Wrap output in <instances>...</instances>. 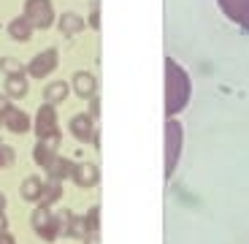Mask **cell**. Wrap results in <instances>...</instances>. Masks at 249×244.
Masks as SVG:
<instances>
[{"label":"cell","instance_id":"11","mask_svg":"<svg viewBox=\"0 0 249 244\" xmlns=\"http://www.w3.org/2000/svg\"><path fill=\"white\" fill-rule=\"evenodd\" d=\"M71 87H73V93L81 95V98H92V95H98V79H95L92 74H87V71H79V74H73V79H71Z\"/></svg>","mask_w":249,"mask_h":244},{"label":"cell","instance_id":"1","mask_svg":"<svg viewBox=\"0 0 249 244\" xmlns=\"http://www.w3.org/2000/svg\"><path fill=\"white\" fill-rule=\"evenodd\" d=\"M190 95H193V84H190L187 71L174 57H168L165 60V114H168V119L187 106Z\"/></svg>","mask_w":249,"mask_h":244},{"label":"cell","instance_id":"26","mask_svg":"<svg viewBox=\"0 0 249 244\" xmlns=\"http://www.w3.org/2000/svg\"><path fill=\"white\" fill-rule=\"evenodd\" d=\"M8 106H11V98H8L6 93H0V117L8 112Z\"/></svg>","mask_w":249,"mask_h":244},{"label":"cell","instance_id":"8","mask_svg":"<svg viewBox=\"0 0 249 244\" xmlns=\"http://www.w3.org/2000/svg\"><path fill=\"white\" fill-rule=\"evenodd\" d=\"M217 3L236 25L249 27V0H217Z\"/></svg>","mask_w":249,"mask_h":244},{"label":"cell","instance_id":"22","mask_svg":"<svg viewBox=\"0 0 249 244\" xmlns=\"http://www.w3.org/2000/svg\"><path fill=\"white\" fill-rule=\"evenodd\" d=\"M14 160H17V155H14V147L0 144V166H3V169H6V166H14Z\"/></svg>","mask_w":249,"mask_h":244},{"label":"cell","instance_id":"12","mask_svg":"<svg viewBox=\"0 0 249 244\" xmlns=\"http://www.w3.org/2000/svg\"><path fill=\"white\" fill-rule=\"evenodd\" d=\"M73 169H76V163L73 160H68V157H60L57 155L54 160L46 166V174L52 176V179H68V176H73Z\"/></svg>","mask_w":249,"mask_h":244},{"label":"cell","instance_id":"19","mask_svg":"<svg viewBox=\"0 0 249 244\" xmlns=\"http://www.w3.org/2000/svg\"><path fill=\"white\" fill-rule=\"evenodd\" d=\"M33 157H36L38 166H44V169H46V166H49V163L57 157V152H54V150H49V147H44L41 141H38L36 150H33Z\"/></svg>","mask_w":249,"mask_h":244},{"label":"cell","instance_id":"9","mask_svg":"<svg viewBox=\"0 0 249 244\" xmlns=\"http://www.w3.org/2000/svg\"><path fill=\"white\" fill-rule=\"evenodd\" d=\"M0 122H3V128L11 131V133H27L30 131V117L17 106H8V112L0 117Z\"/></svg>","mask_w":249,"mask_h":244},{"label":"cell","instance_id":"25","mask_svg":"<svg viewBox=\"0 0 249 244\" xmlns=\"http://www.w3.org/2000/svg\"><path fill=\"white\" fill-rule=\"evenodd\" d=\"M87 25H89V27H95V30L100 27V11H98V3H92V14H89Z\"/></svg>","mask_w":249,"mask_h":244},{"label":"cell","instance_id":"7","mask_svg":"<svg viewBox=\"0 0 249 244\" xmlns=\"http://www.w3.org/2000/svg\"><path fill=\"white\" fill-rule=\"evenodd\" d=\"M33 125H36L38 138H44V136H49V133H54V131H57V109L44 100V106L38 109L36 122H33Z\"/></svg>","mask_w":249,"mask_h":244},{"label":"cell","instance_id":"20","mask_svg":"<svg viewBox=\"0 0 249 244\" xmlns=\"http://www.w3.org/2000/svg\"><path fill=\"white\" fill-rule=\"evenodd\" d=\"M0 71H3L6 76H17V74L25 71V65L19 63L17 57H0Z\"/></svg>","mask_w":249,"mask_h":244},{"label":"cell","instance_id":"29","mask_svg":"<svg viewBox=\"0 0 249 244\" xmlns=\"http://www.w3.org/2000/svg\"><path fill=\"white\" fill-rule=\"evenodd\" d=\"M0 231H8V217L0 212Z\"/></svg>","mask_w":249,"mask_h":244},{"label":"cell","instance_id":"15","mask_svg":"<svg viewBox=\"0 0 249 244\" xmlns=\"http://www.w3.org/2000/svg\"><path fill=\"white\" fill-rule=\"evenodd\" d=\"M33 30H36V27H33L30 22H27V19H25V14L8 22V36H11L14 41H30Z\"/></svg>","mask_w":249,"mask_h":244},{"label":"cell","instance_id":"18","mask_svg":"<svg viewBox=\"0 0 249 244\" xmlns=\"http://www.w3.org/2000/svg\"><path fill=\"white\" fill-rule=\"evenodd\" d=\"M41 190H44V179H38V176H27V179L22 182L19 193H22V198H25V201H41Z\"/></svg>","mask_w":249,"mask_h":244},{"label":"cell","instance_id":"6","mask_svg":"<svg viewBox=\"0 0 249 244\" xmlns=\"http://www.w3.org/2000/svg\"><path fill=\"white\" fill-rule=\"evenodd\" d=\"M68 128L79 141L98 147V128H95V119L89 117V114H76V117H71Z\"/></svg>","mask_w":249,"mask_h":244},{"label":"cell","instance_id":"13","mask_svg":"<svg viewBox=\"0 0 249 244\" xmlns=\"http://www.w3.org/2000/svg\"><path fill=\"white\" fill-rule=\"evenodd\" d=\"M57 27H60L62 36H76V33H81L84 27H87V19H81L79 14L68 11V14H62V17H60Z\"/></svg>","mask_w":249,"mask_h":244},{"label":"cell","instance_id":"17","mask_svg":"<svg viewBox=\"0 0 249 244\" xmlns=\"http://www.w3.org/2000/svg\"><path fill=\"white\" fill-rule=\"evenodd\" d=\"M6 95L8 98H25L27 95V76L25 74L6 76Z\"/></svg>","mask_w":249,"mask_h":244},{"label":"cell","instance_id":"5","mask_svg":"<svg viewBox=\"0 0 249 244\" xmlns=\"http://www.w3.org/2000/svg\"><path fill=\"white\" fill-rule=\"evenodd\" d=\"M57 63H60V55H57V49H44V52H38L30 63L25 65V71L33 76V79H46V76H49L52 71L57 68Z\"/></svg>","mask_w":249,"mask_h":244},{"label":"cell","instance_id":"2","mask_svg":"<svg viewBox=\"0 0 249 244\" xmlns=\"http://www.w3.org/2000/svg\"><path fill=\"white\" fill-rule=\"evenodd\" d=\"M181 144H184V131H181V122L171 117L165 122V176H174L176 163L181 157Z\"/></svg>","mask_w":249,"mask_h":244},{"label":"cell","instance_id":"3","mask_svg":"<svg viewBox=\"0 0 249 244\" xmlns=\"http://www.w3.org/2000/svg\"><path fill=\"white\" fill-rule=\"evenodd\" d=\"M33 228H36V233L44 242H54L57 236L62 233V228H60V214H54L52 212V206H38L36 212H33Z\"/></svg>","mask_w":249,"mask_h":244},{"label":"cell","instance_id":"27","mask_svg":"<svg viewBox=\"0 0 249 244\" xmlns=\"http://www.w3.org/2000/svg\"><path fill=\"white\" fill-rule=\"evenodd\" d=\"M0 244H17V239H14V233L0 231Z\"/></svg>","mask_w":249,"mask_h":244},{"label":"cell","instance_id":"4","mask_svg":"<svg viewBox=\"0 0 249 244\" xmlns=\"http://www.w3.org/2000/svg\"><path fill=\"white\" fill-rule=\"evenodd\" d=\"M25 19L36 30H46L54 25V6L52 0H25Z\"/></svg>","mask_w":249,"mask_h":244},{"label":"cell","instance_id":"21","mask_svg":"<svg viewBox=\"0 0 249 244\" xmlns=\"http://www.w3.org/2000/svg\"><path fill=\"white\" fill-rule=\"evenodd\" d=\"M84 228H87V233H98V228H100V206H92L87 214H84Z\"/></svg>","mask_w":249,"mask_h":244},{"label":"cell","instance_id":"24","mask_svg":"<svg viewBox=\"0 0 249 244\" xmlns=\"http://www.w3.org/2000/svg\"><path fill=\"white\" fill-rule=\"evenodd\" d=\"M89 117H92V119H98L100 117V98H98V95H92V98H89Z\"/></svg>","mask_w":249,"mask_h":244},{"label":"cell","instance_id":"23","mask_svg":"<svg viewBox=\"0 0 249 244\" xmlns=\"http://www.w3.org/2000/svg\"><path fill=\"white\" fill-rule=\"evenodd\" d=\"M38 141H41V144L44 147H49V150H60V141H62V133L60 131H54V133H49V136H44V138H38Z\"/></svg>","mask_w":249,"mask_h":244},{"label":"cell","instance_id":"10","mask_svg":"<svg viewBox=\"0 0 249 244\" xmlns=\"http://www.w3.org/2000/svg\"><path fill=\"white\" fill-rule=\"evenodd\" d=\"M71 179H73L79 188H95V185L100 182V169L95 166V163H76Z\"/></svg>","mask_w":249,"mask_h":244},{"label":"cell","instance_id":"14","mask_svg":"<svg viewBox=\"0 0 249 244\" xmlns=\"http://www.w3.org/2000/svg\"><path fill=\"white\" fill-rule=\"evenodd\" d=\"M62 198V182L60 179H46L44 182V190H41V206H52V204H57V201Z\"/></svg>","mask_w":249,"mask_h":244},{"label":"cell","instance_id":"28","mask_svg":"<svg viewBox=\"0 0 249 244\" xmlns=\"http://www.w3.org/2000/svg\"><path fill=\"white\" fill-rule=\"evenodd\" d=\"M84 244H100L98 233H87V236H84Z\"/></svg>","mask_w":249,"mask_h":244},{"label":"cell","instance_id":"16","mask_svg":"<svg viewBox=\"0 0 249 244\" xmlns=\"http://www.w3.org/2000/svg\"><path fill=\"white\" fill-rule=\"evenodd\" d=\"M68 93H71L68 81H52L49 87H44V100L52 103V106H57V103H62V100L68 98Z\"/></svg>","mask_w":249,"mask_h":244},{"label":"cell","instance_id":"31","mask_svg":"<svg viewBox=\"0 0 249 244\" xmlns=\"http://www.w3.org/2000/svg\"><path fill=\"white\" fill-rule=\"evenodd\" d=\"M0 125H3V122H0Z\"/></svg>","mask_w":249,"mask_h":244},{"label":"cell","instance_id":"30","mask_svg":"<svg viewBox=\"0 0 249 244\" xmlns=\"http://www.w3.org/2000/svg\"><path fill=\"white\" fill-rule=\"evenodd\" d=\"M3 209H6V195L0 193V212H3Z\"/></svg>","mask_w":249,"mask_h":244}]
</instances>
